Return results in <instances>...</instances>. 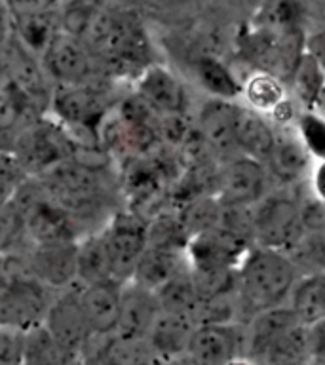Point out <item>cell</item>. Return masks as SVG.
<instances>
[{
    "mask_svg": "<svg viewBox=\"0 0 325 365\" xmlns=\"http://www.w3.org/2000/svg\"><path fill=\"white\" fill-rule=\"evenodd\" d=\"M143 17L137 6L108 2L90 33L86 34V46L108 78H130L135 82L145 68L158 63Z\"/></svg>",
    "mask_w": 325,
    "mask_h": 365,
    "instance_id": "6da1fadb",
    "label": "cell"
},
{
    "mask_svg": "<svg viewBox=\"0 0 325 365\" xmlns=\"http://www.w3.org/2000/svg\"><path fill=\"white\" fill-rule=\"evenodd\" d=\"M301 276V268L291 253L253 245L238 270L242 324H247L257 314L289 304Z\"/></svg>",
    "mask_w": 325,
    "mask_h": 365,
    "instance_id": "7a4b0ae2",
    "label": "cell"
},
{
    "mask_svg": "<svg viewBox=\"0 0 325 365\" xmlns=\"http://www.w3.org/2000/svg\"><path fill=\"white\" fill-rule=\"evenodd\" d=\"M36 179L84 227L97 219L107 222L113 215L107 173L101 164L91 162L82 154L51 168Z\"/></svg>",
    "mask_w": 325,
    "mask_h": 365,
    "instance_id": "3957f363",
    "label": "cell"
},
{
    "mask_svg": "<svg viewBox=\"0 0 325 365\" xmlns=\"http://www.w3.org/2000/svg\"><path fill=\"white\" fill-rule=\"evenodd\" d=\"M110 78L90 84H63L53 88L50 114L67 128L80 150L101 148L103 130L122 97H114Z\"/></svg>",
    "mask_w": 325,
    "mask_h": 365,
    "instance_id": "277c9868",
    "label": "cell"
},
{
    "mask_svg": "<svg viewBox=\"0 0 325 365\" xmlns=\"http://www.w3.org/2000/svg\"><path fill=\"white\" fill-rule=\"evenodd\" d=\"M245 356L259 365H308L312 359L308 325L289 304L257 314L245 324Z\"/></svg>",
    "mask_w": 325,
    "mask_h": 365,
    "instance_id": "5b68a950",
    "label": "cell"
},
{
    "mask_svg": "<svg viewBox=\"0 0 325 365\" xmlns=\"http://www.w3.org/2000/svg\"><path fill=\"white\" fill-rule=\"evenodd\" d=\"M10 200L16 202L27 221L31 244H65V242H78L84 236V232H80L84 225L71 211L65 210L40 185L36 177H31L23 182V187Z\"/></svg>",
    "mask_w": 325,
    "mask_h": 365,
    "instance_id": "8992f818",
    "label": "cell"
},
{
    "mask_svg": "<svg viewBox=\"0 0 325 365\" xmlns=\"http://www.w3.org/2000/svg\"><path fill=\"white\" fill-rule=\"evenodd\" d=\"M2 150H11L31 177L44 175L51 168L78 156L76 137L51 114L19 131Z\"/></svg>",
    "mask_w": 325,
    "mask_h": 365,
    "instance_id": "52a82bcc",
    "label": "cell"
},
{
    "mask_svg": "<svg viewBox=\"0 0 325 365\" xmlns=\"http://www.w3.org/2000/svg\"><path fill=\"white\" fill-rule=\"evenodd\" d=\"M304 42L306 33H279L253 27L249 23H245L236 38L239 57L249 65L251 71H267L285 82H291L301 61Z\"/></svg>",
    "mask_w": 325,
    "mask_h": 365,
    "instance_id": "ba28073f",
    "label": "cell"
},
{
    "mask_svg": "<svg viewBox=\"0 0 325 365\" xmlns=\"http://www.w3.org/2000/svg\"><path fill=\"white\" fill-rule=\"evenodd\" d=\"M255 245L295 253L308 236L301 202L289 194L270 192L253 205Z\"/></svg>",
    "mask_w": 325,
    "mask_h": 365,
    "instance_id": "9c48e42d",
    "label": "cell"
},
{
    "mask_svg": "<svg viewBox=\"0 0 325 365\" xmlns=\"http://www.w3.org/2000/svg\"><path fill=\"white\" fill-rule=\"evenodd\" d=\"M57 291L33 274L2 276L0 287V325L31 331L44 325Z\"/></svg>",
    "mask_w": 325,
    "mask_h": 365,
    "instance_id": "30bf717a",
    "label": "cell"
},
{
    "mask_svg": "<svg viewBox=\"0 0 325 365\" xmlns=\"http://www.w3.org/2000/svg\"><path fill=\"white\" fill-rule=\"evenodd\" d=\"M113 276L122 284L133 279L135 268L148 247V219L131 207L114 210L103 227Z\"/></svg>",
    "mask_w": 325,
    "mask_h": 365,
    "instance_id": "8fae6325",
    "label": "cell"
},
{
    "mask_svg": "<svg viewBox=\"0 0 325 365\" xmlns=\"http://www.w3.org/2000/svg\"><path fill=\"white\" fill-rule=\"evenodd\" d=\"M40 61L53 86L90 84L108 78L103 74L99 63L96 61L84 40L76 38L65 31L56 34V38L51 40L50 46L40 56Z\"/></svg>",
    "mask_w": 325,
    "mask_h": 365,
    "instance_id": "7c38bea8",
    "label": "cell"
},
{
    "mask_svg": "<svg viewBox=\"0 0 325 365\" xmlns=\"http://www.w3.org/2000/svg\"><path fill=\"white\" fill-rule=\"evenodd\" d=\"M251 247V242L217 225L188 238L187 257L194 272L239 270V264Z\"/></svg>",
    "mask_w": 325,
    "mask_h": 365,
    "instance_id": "4fadbf2b",
    "label": "cell"
},
{
    "mask_svg": "<svg viewBox=\"0 0 325 365\" xmlns=\"http://www.w3.org/2000/svg\"><path fill=\"white\" fill-rule=\"evenodd\" d=\"M2 73L10 76L46 114H50L53 82L46 73L40 57L31 51L10 29H6L2 42Z\"/></svg>",
    "mask_w": 325,
    "mask_h": 365,
    "instance_id": "5bb4252c",
    "label": "cell"
},
{
    "mask_svg": "<svg viewBox=\"0 0 325 365\" xmlns=\"http://www.w3.org/2000/svg\"><path fill=\"white\" fill-rule=\"evenodd\" d=\"M270 181L264 162L236 156L222 162L215 198L221 205H255L270 192Z\"/></svg>",
    "mask_w": 325,
    "mask_h": 365,
    "instance_id": "9a60e30c",
    "label": "cell"
},
{
    "mask_svg": "<svg viewBox=\"0 0 325 365\" xmlns=\"http://www.w3.org/2000/svg\"><path fill=\"white\" fill-rule=\"evenodd\" d=\"M44 325L68 358L78 359L82 356L86 344L91 339V331L80 301L78 284L57 291Z\"/></svg>",
    "mask_w": 325,
    "mask_h": 365,
    "instance_id": "2e32d148",
    "label": "cell"
},
{
    "mask_svg": "<svg viewBox=\"0 0 325 365\" xmlns=\"http://www.w3.org/2000/svg\"><path fill=\"white\" fill-rule=\"evenodd\" d=\"M188 356L200 365H230L245 356V324L198 325Z\"/></svg>",
    "mask_w": 325,
    "mask_h": 365,
    "instance_id": "e0dca14e",
    "label": "cell"
},
{
    "mask_svg": "<svg viewBox=\"0 0 325 365\" xmlns=\"http://www.w3.org/2000/svg\"><path fill=\"white\" fill-rule=\"evenodd\" d=\"M133 84V91L150 103L160 114H188L190 97L187 88L164 63H153L137 76Z\"/></svg>",
    "mask_w": 325,
    "mask_h": 365,
    "instance_id": "ac0fdd59",
    "label": "cell"
},
{
    "mask_svg": "<svg viewBox=\"0 0 325 365\" xmlns=\"http://www.w3.org/2000/svg\"><path fill=\"white\" fill-rule=\"evenodd\" d=\"M76 250L78 242L44 244L27 247L29 268L33 276L56 291L78 284L76 279Z\"/></svg>",
    "mask_w": 325,
    "mask_h": 365,
    "instance_id": "d6986e66",
    "label": "cell"
},
{
    "mask_svg": "<svg viewBox=\"0 0 325 365\" xmlns=\"http://www.w3.org/2000/svg\"><path fill=\"white\" fill-rule=\"evenodd\" d=\"M236 101L227 99H215L210 97L202 103L198 114H196V128L210 145L211 150L221 162L242 156L234 139V116H236Z\"/></svg>",
    "mask_w": 325,
    "mask_h": 365,
    "instance_id": "ffe728a7",
    "label": "cell"
},
{
    "mask_svg": "<svg viewBox=\"0 0 325 365\" xmlns=\"http://www.w3.org/2000/svg\"><path fill=\"white\" fill-rule=\"evenodd\" d=\"M264 165L270 179L278 181L279 185H296L310 175L314 160L296 133L295 125L278 128L276 145Z\"/></svg>",
    "mask_w": 325,
    "mask_h": 365,
    "instance_id": "44dd1931",
    "label": "cell"
},
{
    "mask_svg": "<svg viewBox=\"0 0 325 365\" xmlns=\"http://www.w3.org/2000/svg\"><path fill=\"white\" fill-rule=\"evenodd\" d=\"M122 285H124L122 282L114 278L99 282V284L80 285V301H82L91 335H116L120 304H122Z\"/></svg>",
    "mask_w": 325,
    "mask_h": 365,
    "instance_id": "7402d4cb",
    "label": "cell"
},
{
    "mask_svg": "<svg viewBox=\"0 0 325 365\" xmlns=\"http://www.w3.org/2000/svg\"><path fill=\"white\" fill-rule=\"evenodd\" d=\"M162 312L156 291L130 279L122 285V304H120L118 335L147 339L154 322Z\"/></svg>",
    "mask_w": 325,
    "mask_h": 365,
    "instance_id": "603a6c76",
    "label": "cell"
},
{
    "mask_svg": "<svg viewBox=\"0 0 325 365\" xmlns=\"http://www.w3.org/2000/svg\"><path fill=\"white\" fill-rule=\"evenodd\" d=\"M278 128L264 114L257 113L247 105L236 107L234 116V139L242 156L267 162L276 145Z\"/></svg>",
    "mask_w": 325,
    "mask_h": 365,
    "instance_id": "cb8c5ba5",
    "label": "cell"
},
{
    "mask_svg": "<svg viewBox=\"0 0 325 365\" xmlns=\"http://www.w3.org/2000/svg\"><path fill=\"white\" fill-rule=\"evenodd\" d=\"M196 327L198 325L190 316L162 310L147 339L160 361H170L187 356Z\"/></svg>",
    "mask_w": 325,
    "mask_h": 365,
    "instance_id": "d4e9b609",
    "label": "cell"
},
{
    "mask_svg": "<svg viewBox=\"0 0 325 365\" xmlns=\"http://www.w3.org/2000/svg\"><path fill=\"white\" fill-rule=\"evenodd\" d=\"M190 71L200 88L210 97L227 101H238L239 97H244V80H239L230 65H227L215 53L194 56L190 61Z\"/></svg>",
    "mask_w": 325,
    "mask_h": 365,
    "instance_id": "484cf974",
    "label": "cell"
},
{
    "mask_svg": "<svg viewBox=\"0 0 325 365\" xmlns=\"http://www.w3.org/2000/svg\"><path fill=\"white\" fill-rule=\"evenodd\" d=\"M190 267L187 250L181 247H164V245H148L145 255L137 264L133 279L148 289H160L165 282Z\"/></svg>",
    "mask_w": 325,
    "mask_h": 365,
    "instance_id": "4316f807",
    "label": "cell"
},
{
    "mask_svg": "<svg viewBox=\"0 0 325 365\" xmlns=\"http://www.w3.org/2000/svg\"><path fill=\"white\" fill-rule=\"evenodd\" d=\"M8 14V29L36 56H42L56 34L61 31L59 10Z\"/></svg>",
    "mask_w": 325,
    "mask_h": 365,
    "instance_id": "83f0119b",
    "label": "cell"
},
{
    "mask_svg": "<svg viewBox=\"0 0 325 365\" xmlns=\"http://www.w3.org/2000/svg\"><path fill=\"white\" fill-rule=\"evenodd\" d=\"M114 278L103 228L84 234L76 250V279L80 285H91Z\"/></svg>",
    "mask_w": 325,
    "mask_h": 365,
    "instance_id": "f1b7e54d",
    "label": "cell"
},
{
    "mask_svg": "<svg viewBox=\"0 0 325 365\" xmlns=\"http://www.w3.org/2000/svg\"><path fill=\"white\" fill-rule=\"evenodd\" d=\"M291 97L287 82L267 71H251L244 78L245 105L264 116H272Z\"/></svg>",
    "mask_w": 325,
    "mask_h": 365,
    "instance_id": "f546056e",
    "label": "cell"
},
{
    "mask_svg": "<svg viewBox=\"0 0 325 365\" xmlns=\"http://www.w3.org/2000/svg\"><path fill=\"white\" fill-rule=\"evenodd\" d=\"M289 307L304 325L325 318V272L312 270L302 274L291 293Z\"/></svg>",
    "mask_w": 325,
    "mask_h": 365,
    "instance_id": "4dcf8cb0",
    "label": "cell"
},
{
    "mask_svg": "<svg viewBox=\"0 0 325 365\" xmlns=\"http://www.w3.org/2000/svg\"><path fill=\"white\" fill-rule=\"evenodd\" d=\"M247 23L279 33H304V11L301 0H262Z\"/></svg>",
    "mask_w": 325,
    "mask_h": 365,
    "instance_id": "1f68e13d",
    "label": "cell"
},
{
    "mask_svg": "<svg viewBox=\"0 0 325 365\" xmlns=\"http://www.w3.org/2000/svg\"><path fill=\"white\" fill-rule=\"evenodd\" d=\"M156 297L164 312L182 314L194 319V314L200 304V291L190 267L181 270L170 282H165L160 289H156Z\"/></svg>",
    "mask_w": 325,
    "mask_h": 365,
    "instance_id": "d6a6232c",
    "label": "cell"
},
{
    "mask_svg": "<svg viewBox=\"0 0 325 365\" xmlns=\"http://www.w3.org/2000/svg\"><path fill=\"white\" fill-rule=\"evenodd\" d=\"M291 90L301 108H314L318 107V101L325 90V73L319 67L316 59L310 53H302L301 61L296 65L295 73L291 76Z\"/></svg>",
    "mask_w": 325,
    "mask_h": 365,
    "instance_id": "836d02e7",
    "label": "cell"
},
{
    "mask_svg": "<svg viewBox=\"0 0 325 365\" xmlns=\"http://www.w3.org/2000/svg\"><path fill=\"white\" fill-rule=\"evenodd\" d=\"M108 2L110 0H61L59 6L61 31L84 40Z\"/></svg>",
    "mask_w": 325,
    "mask_h": 365,
    "instance_id": "e575fe53",
    "label": "cell"
},
{
    "mask_svg": "<svg viewBox=\"0 0 325 365\" xmlns=\"http://www.w3.org/2000/svg\"><path fill=\"white\" fill-rule=\"evenodd\" d=\"M71 359L46 325H38L25 333V359L23 365H68Z\"/></svg>",
    "mask_w": 325,
    "mask_h": 365,
    "instance_id": "d590c367",
    "label": "cell"
},
{
    "mask_svg": "<svg viewBox=\"0 0 325 365\" xmlns=\"http://www.w3.org/2000/svg\"><path fill=\"white\" fill-rule=\"evenodd\" d=\"M0 245H2V253L25 250V247L31 245L27 221H25L21 210L17 207L14 200L2 202V211H0Z\"/></svg>",
    "mask_w": 325,
    "mask_h": 365,
    "instance_id": "8d00e7d4",
    "label": "cell"
},
{
    "mask_svg": "<svg viewBox=\"0 0 325 365\" xmlns=\"http://www.w3.org/2000/svg\"><path fill=\"white\" fill-rule=\"evenodd\" d=\"M295 130L314 162L325 160V116L314 108H301Z\"/></svg>",
    "mask_w": 325,
    "mask_h": 365,
    "instance_id": "74e56055",
    "label": "cell"
},
{
    "mask_svg": "<svg viewBox=\"0 0 325 365\" xmlns=\"http://www.w3.org/2000/svg\"><path fill=\"white\" fill-rule=\"evenodd\" d=\"M200 0H135L143 16L153 17L162 23H182L198 8Z\"/></svg>",
    "mask_w": 325,
    "mask_h": 365,
    "instance_id": "f35d334b",
    "label": "cell"
},
{
    "mask_svg": "<svg viewBox=\"0 0 325 365\" xmlns=\"http://www.w3.org/2000/svg\"><path fill=\"white\" fill-rule=\"evenodd\" d=\"M0 177H2V202L10 200L14 194L23 187V182L31 179L25 168L19 164L16 154L11 150H2V165H0Z\"/></svg>",
    "mask_w": 325,
    "mask_h": 365,
    "instance_id": "ab89813d",
    "label": "cell"
},
{
    "mask_svg": "<svg viewBox=\"0 0 325 365\" xmlns=\"http://www.w3.org/2000/svg\"><path fill=\"white\" fill-rule=\"evenodd\" d=\"M25 331L0 325V365H23Z\"/></svg>",
    "mask_w": 325,
    "mask_h": 365,
    "instance_id": "60d3db41",
    "label": "cell"
},
{
    "mask_svg": "<svg viewBox=\"0 0 325 365\" xmlns=\"http://www.w3.org/2000/svg\"><path fill=\"white\" fill-rule=\"evenodd\" d=\"M299 251H304V255L308 257L314 270L325 272V227L314 230V232H308L306 240Z\"/></svg>",
    "mask_w": 325,
    "mask_h": 365,
    "instance_id": "b9f144b4",
    "label": "cell"
},
{
    "mask_svg": "<svg viewBox=\"0 0 325 365\" xmlns=\"http://www.w3.org/2000/svg\"><path fill=\"white\" fill-rule=\"evenodd\" d=\"M61 0H4L6 11L23 14V11H56Z\"/></svg>",
    "mask_w": 325,
    "mask_h": 365,
    "instance_id": "7bdbcfd3",
    "label": "cell"
},
{
    "mask_svg": "<svg viewBox=\"0 0 325 365\" xmlns=\"http://www.w3.org/2000/svg\"><path fill=\"white\" fill-rule=\"evenodd\" d=\"M304 50L316 59V63L324 68L325 73V29H318V31L306 34Z\"/></svg>",
    "mask_w": 325,
    "mask_h": 365,
    "instance_id": "ee69618b",
    "label": "cell"
},
{
    "mask_svg": "<svg viewBox=\"0 0 325 365\" xmlns=\"http://www.w3.org/2000/svg\"><path fill=\"white\" fill-rule=\"evenodd\" d=\"M308 187L314 198L325 204V160L314 162L312 171L308 175Z\"/></svg>",
    "mask_w": 325,
    "mask_h": 365,
    "instance_id": "f6af8a7d",
    "label": "cell"
},
{
    "mask_svg": "<svg viewBox=\"0 0 325 365\" xmlns=\"http://www.w3.org/2000/svg\"><path fill=\"white\" fill-rule=\"evenodd\" d=\"M308 333H310L312 358H325V318L308 325Z\"/></svg>",
    "mask_w": 325,
    "mask_h": 365,
    "instance_id": "bcb514c9",
    "label": "cell"
},
{
    "mask_svg": "<svg viewBox=\"0 0 325 365\" xmlns=\"http://www.w3.org/2000/svg\"><path fill=\"white\" fill-rule=\"evenodd\" d=\"M221 2L232 11H238V14H242V16L249 19L257 11V8L261 6L262 0H221Z\"/></svg>",
    "mask_w": 325,
    "mask_h": 365,
    "instance_id": "7dc6e473",
    "label": "cell"
},
{
    "mask_svg": "<svg viewBox=\"0 0 325 365\" xmlns=\"http://www.w3.org/2000/svg\"><path fill=\"white\" fill-rule=\"evenodd\" d=\"M160 365H200L198 361H194L190 356H181V358H175V359H170V361H162Z\"/></svg>",
    "mask_w": 325,
    "mask_h": 365,
    "instance_id": "c3c4849f",
    "label": "cell"
},
{
    "mask_svg": "<svg viewBox=\"0 0 325 365\" xmlns=\"http://www.w3.org/2000/svg\"><path fill=\"white\" fill-rule=\"evenodd\" d=\"M230 365H259V364H257L255 359L247 358V356H242V358L234 359V361Z\"/></svg>",
    "mask_w": 325,
    "mask_h": 365,
    "instance_id": "681fc988",
    "label": "cell"
},
{
    "mask_svg": "<svg viewBox=\"0 0 325 365\" xmlns=\"http://www.w3.org/2000/svg\"><path fill=\"white\" fill-rule=\"evenodd\" d=\"M316 110H319V113L325 116V90H324V93H321V97H319L318 107H316Z\"/></svg>",
    "mask_w": 325,
    "mask_h": 365,
    "instance_id": "f907efd6",
    "label": "cell"
},
{
    "mask_svg": "<svg viewBox=\"0 0 325 365\" xmlns=\"http://www.w3.org/2000/svg\"><path fill=\"white\" fill-rule=\"evenodd\" d=\"M308 365H325V358H312Z\"/></svg>",
    "mask_w": 325,
    "mask_h": 365,
    "instance_id": "816d5d0a",
    "label": "cell"
},
{
    "mask_svg": "<svg viewBox=\"0 0 325 365\" xmlns=\"http://www.w3.org/2000/svg\"><path fill=\"white\" fill-rule=\"evenodd\" d=\"M68 365H82V361H80V358H78L76 361H73V364H68Z\"/></svg>",
    "mask_w": 325,
    "mask_h": 365,
    "instance_id": "f5cc1de1",
    "label": "cell"
}]
</instances>
